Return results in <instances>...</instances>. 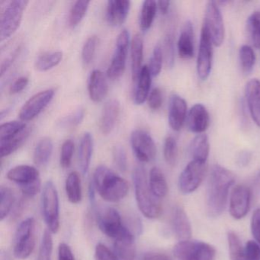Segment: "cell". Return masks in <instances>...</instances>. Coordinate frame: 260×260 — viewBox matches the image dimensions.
<instances>
[{"label":"cell","mask_w":260,"mask_h":260,"mask_svg":"<svg viewBox=\"0 0 260 260\" xmlns=\"http://www.w3.org/2000/svg\"><path fill=\"white\" fill-rule=\"evenodd\" d=\"M235 182L232 172L220 165L211 168L206 194L207 212L211 217L221 215L226 208L229 190Z\"/></svg>","instance_id":"6da1fadb"},{"label":"cell","mask_w":260,"mask_h":260,"mask_svg":"<svg viewBox=\"0 0 260 260\" xmlns=\"http://www.w3.org/2000/svg\"><path fill=\"white\" fill-rule=\"evenodd\" d=\"M92 185L100 197L110 203L123 200L129 191L127 181L104 165L95 169Z\"/></svg>","instance_id":"7a4b0ae2"},{"label":"cell","mask_w":260,"mask_h":260,"mask_svg":"<svg viewBox=\"0 0 260 260\" xmlns=\"http://www.w3.org/2000/svg\"><path fill=\"white\" fill-rule=\"evenodd\" d=\"M133 180L137 205L141 214L148 219L159 218L162 214V203L152 192L142 166H138L134 170Z\"/></svg>","instance_id":"3957f363"},{"label":"cell","mask_w":260,"mask_h":260,"mask_svg":"<svg viewBox=\"0 0 260 260\" xmlns=\"http://www.w3.org/2000/svg\"><path fill=\"white\" fill-rule=\"evenodd\" d=\"M26 0H11L1 3L0 40L4 42L11 37L19 28L24 12L28 4Z\"/></svg>","instance_id":"277c9868"},{"label":"cell","mask_w":260,"mask_h":260,"mask_svg":"<svg viewBox=\"0 0 260 260\" xmlns=\"http://www.w3.org/2000/svg\"><path fill=\"white\" fill-rule=\"evenodd\" d=\"M7 179L20 186L25 198H34L42 189L40 174L36 167L28 165H19L9 170Z\"/></svg>","instance_id":"5b68a950"},{"label":"cell","mask_w":260,"mask_h":260,"mask_svg":"<svg viewBox=\"0 0 260 260\" xmlns=\"http://www.w3.org/2000/svg\"><path fill=\"white\" fill-rule=\"evenodd\" d=\"M36 244V223L34 217H28L19 223L13 243V254L16 258H28L35 250Z\"/></svg>","instance_id":"8992f818"},{"label":"cell","mask_w":260,"mask_h":260,"mask_svg":"<svg viewBox=\"0 0 260 260\" xmlns=\"http://www.w3.org/2000/svg\"><path fill=\"white\" fill-rule=\"evenodd\" d=\"M42 211L48 231L57 234L60 224V202L56 185L51 180L47 181L43 187Z\"/></svg>","instance_id":"52a82bcc"},{"label":"cell","mask_w":260,"mask_h":260,"mask_svg":"<svg viewBox=\"0 0 260 260\" xmlns=\"http://www.w3.org/2000/svg\"><path fill=\"white\" fill-rule=\"evenodd\" d=\"M173 254L178 260H214L216 250L209 243L188 240L176 243Z\"/></svg>","instance_id":"ba28073f"},{"label":"cell","mask_w":260,"mask_h":260,"mask_svg":"<svg viewBox=\"0 0 260 260\" xmlns=\"http://www.w3.org/2000/svg\"><path fill=\"white\" fill-rule=\"evenodd\" d=\"M207 172V162L191 160L185 167L179 178V191L184 194L194 192L202 184Z\"/></svg>","instance_id":"9c48e42d"},{"label":"cell","mask_w":260,"mask_h":260,"mask_svg":"<svg viewBox=\"0 0 260 260\" xmlns=\"http://www.w3.org/2000/svg\"><path fill=\"white\" fill-rule=\"evenodd\" d=\"M130 44V33L127 30H123L118 35L115 52L108 68L107 77L111 80H118L124 74Z\"/></svg>","instance_id":"30bf717a"},{"label":"cell","mask_w":260,"mask_h":260,"mask_svg":"<svg viewBox=\"0 0 260 260\" xmlns=\"http://www.w3.org/2000/svg\"><path fill=\"white\" fill-rule=\"evenodd\" d=\"M203 25L209 32L213 45L221 46L225 38L224 24L220 9L214 1H209L207 4Z\"/></svg>","instance_id":"8fae6325"},{"label":"cell","mask_w":260,"mask_h":260,"mask_svg":"<svg viewBox=\"0 0 260 260\" xmlns=\"http://www.w3.org/2000/svg\"><path fill=\"white\" fill-rule=\"evenodd\" d=\"M131 144L135 156L142 162H149L156 157V146L150 134L141 129L131 135Z\"/></svg>","instance_id":"7c38bea8"},{"label":"cell","mask_w":260,"mask_h":260,"mask_svg":"<svg viewBox=\"0 0 260 260\" xmlns=\"http://www.w3.org/2000/svg\"><path fill=\"white\" fill-rule=\"evenodd\" d=\"M213 45L208 29L205 25H202L196 64L198 76L202 80H206L211 74L213 62Z\"/></svg>","instance_id":"4fadbf2b"},{"label":"cell","mask_w":260,"mask_h":260,"mask_svg":"<svg viewBox=\"0 0 260 260\" xmlns=\"http://www.w3.org/2000/svg\"><path fill=\"white\" fill-rule=\"evenodd\" d=\"M54 93V89H47L38 92L28 99L19 112V117L21 121L23 122L31 121L39 116L52 101Z\"/></svg>","instance_id":"5bb4252c"},{"label":"cell","mask_w":260,"mask_h":260,"mask_svg":"<svg viewBox=\"0 0 260 260\" xmlns=\"http://www.w3.org/2000/svg\"><path fill=\"white\" fill-rule=\"evenodd\" d=\"M251 191L244 185L234 187L230 199V214L236 220L243 218L250 208Z\"/></svg>","instance_id":"9a60e30c"},{"label":"cell","mask_w":260,"mask_h":260,"mask_svg":"<svg viewBox=\"0 0 260 260\" xmlns=\"http://www.w3.org/2000/svg\"><path fill=\"white\" fill-rule=\"evenodd\" d=\"M100 231L110 238L115 239L124 229L121 214L114 208H106L101 211L97 218Z\"/></svg>","instance_id":"2e32d148"},{"label":"cell","mask_w":260,"mask_h":260,"mask_svg":"<svg viewBox=\"0 0 260 260\" xmlns=\"http://www.w3.org/2000/svg\"><path fill=\"white\" fill-rule=\"evenodd\" d=\"M113 252L117 260H135L136 258L135 237L127 228H124L114 239Z\"/></svg>","instance_id":"e0dca14e"},{"label":"cell","mask_w":260,"mask_h":260,"mask_svg":"<svg viewBox=\"0 0 260 260\" xmlns=\"http://www.w3.org/2000/svg\"><path fill=\"white\" fill-rule=\"evenodd\" d=\"M170 223L172 230L179 241L190 240L192 234L191 225L185 210L182 207L176 206L173 208Z\"/></svg>","instance_id":"ac0fdd59"},{"label":"cell","mask_w":260,"mask_h":260,"mask_svg":"<svg viewBox=\"0 0 260 260\" xmlns=\"http://www.w3.org/2000/svg\"><path fill=\"white\" fill-rule=\"evenodd\" d=\"M210 116L206 108L200 103L194 105L187 115V126L192 133L203 134L209 127Z\"/></svg>","instance_id":"d6986e66"},{"label":"cell","mask_w":260,"mask_h":260,"mask_svg":"<svg viewBox=\"0 0 260 260\" xmlns=\"http://www.w3.org/2000/svg\"><path fill=\"white\" fill-rule=\"evenodd\" d=\"M187 118V103L185 100L178 95H173L169 106L168 119L170 127L179 132L183 127Z\"/></svg>","instance_id":"ffe728a7"},{"label":"cell","mask_w":260,"mask_h":260,"mask_svg":"<svg viewBox=\"0 0 260 260\" xmlns=\"http://www.w3.org/2000/svg\"><path fill=\"white\" fill-rule=\"evenodd\" d=\"M245 96L249 113L255 124L260 127V81L249 80L245 88Z\"/></svg>","instance_id":"44dd1931"},{"label":"cell","mask_w":260,"mask_h":260,"mask_svg":"<svg viewBox=\"0 0 260 260\" xmlns=\"http://www.w3.org/2000/svg\"><path fill=\"white\" fill-rule=\"evenodd\" d=\"M89 98L94 103H101L109 92L107 79L102 71L95 70L91 73L88 83Z\"/></svg>","instance_id":"7402d4cb"},{"label":"cell","mask_w":260,"mask_h":260,"mask_svg":"<svg viewBox=\"0 0 260 260\" xmlns=\"http://www.w3.org/2000/svg\"><path fill=\"white\" fill-rule=\"evenodd\" d=\"M120 109L121 106L119 101L116 99L109 100L105 105L100 123V130L103 135H109L115 128L119 117Z\"/></svg>","instance_id":"603a6c76"},{"label":"cell","mask_w":260,"mask_h":260,"mask_svg":"<svg viewBox=\"0 0 260 260\" xmlns=\"http://www.w3.org/2000/svg\"><path fill=\"white\" fill-rule=\"evenodd\" d=\"M131 9L130 1L124 0H110L107 3V20L112 26L122 25L129 14Z\"/></svg>","instance_id":"cb8c5ba5"},{"label":"cell","mask_w":260,"mask_h":260,"mask_svg":"<svg viewBox=\"0 0 260 260\" xmlns=\"http://www.w3.org/2000/svg\"><path fill=\"white\" fill-rule=\"evenodd\" d=\"M178 52L181 58L188 60L194 56V30L190 21L182 27L177 43Z\"/></svg>","instance_id":"d4e9b609"},{"label":"cell","mask_w":260,"mask_h":260,"mask_svg":"<svg viewBox=\"0 0 260 260\" xmlns=\"http://www.w3.org/2000/svg\"><path fill=\"white\" fill-rule=\"evenodd\" d=\"M93 152V138L89 132L83 134L79 145V166L83 175L89 171Z\"/></svg>","instance_id":"484cf974"},{"label":"cell","mask_w":260,"mask_h":260,"mask_svg":"<svg viewBox=\"0 0 260 260\" xmlns=\"http://www.w3.org/2000/svg\"><path fill=\"white\" fill-rule=\"evenodd\" d=\"M131 55H132V78L136 82L142 69L144 57V42L140 35H135L131 42Z\"/></svg>","instance_id":"4316f807"},{"label":"cell","mask_w":260,"mask_h":260,"mask_svg":"<svg viewBox=\"0 0 260 260\" xmlns=\"http://www.w3.org/2000/svg\"><path fill=\"white\" fill-rule=\"evenodd\" d=\"M151 74L147 66H144L140 73L137 80L136 89H135L134 101L136 105H142L145 103L150 95L151 86Z\"/></svg>","instance_id":"83f0119b"},{"label":"cell","mask_w":260,"mask_h":260,"mask_svg":"<svg viewBox=\"0 0 260 260\" xmlns=\"http://www.w3.org/2000/svg\"><path fill=\"white\" fill-rule=\"evenodd\" d=\"M31 133V129L27 127L20 133L8 138L0 141V155L1 158L10 156L16 152L28 139Z\"/></svg>","instance_id":"f1b7e54d"},{"label":"cell","mask_w":260,"mask_h":260,"mask_svg":"<svg viewBox=\"0 0 260 260\" xmlns=\"http://www.w3.org/2000/svg\"><path fill=\"white\" fill-rule=\"evenodd\" d=\"M148 182L152 192L158 199H162L168 194V183L160 169L158 167H153L150 170Z\"/></svg>","instance_id":"f546056e"},{"label":"cell","mask_w":260,"mask_h":260,"mask_svg":"<svg viewBox=\"0 0 260 260\" xmlns=\"http://www.w3.org/2000/svg\"><path fill=\"white\" fill-rule=\"evenodd\" d=\"M189 152L193 160L207 162L210 152L208 137L205 134L196 135L191 141Z\"/></svg>","instance_id":"4dcf8cb0"},{"label":"cell","mask_w":260,"mask_h":260,"mask_svg":"<svg viewBox=\"0 0 260 260\" xmlns=\"http://www.w3.org/2000/svg\"><path fill=\"white\" fill-rule=\"evenodd\" d=\"M65 191L68 201L72 204H79L83 199L81 179L77 172L68 175L65 183Z\"/></svg>","instance_id":"1f68e13d"},{"label":"cell","mask_w":260,"mask_h":260,"mask_svg":"<svg viewBox=\"0 0 260 260\" xmlns=\"http://www.w3.org/2000/svg\"><path fill=\"white\" fill-rule=\"evenodd\" d=\"M52 141L51 138H44L38 142L34 153H33V161L38 167H43L49 162L53 153Z\"/></svg>","instance_id":"d6a6232c"},{"label":"cell","mask_w":260,"mask_h":260,"mask_svg":"<svg viewBox=\"0 0 260 260\" xmlns=\"http://www.w3.org/2000/svg\"><path fill=\"white\" fill-rule=\"evenodd\" d=\"M62 59L63 53L61 51L44 53L39 56L35 63V67L37 71L45 72L57 66L61 62Z\"/></svg>","instance_id":"836d02e7"},{"label":"cell","mask_w":260,"mask_h":260,"mask_svg":"<svg viewBox=\"0 0 260 260\" xmlns=\"http://www.w3.org/2000/svg\"><path fill=\"white\" fill-rule=\"evenodd\" d=\"M157 10V2L153 0H146L141 8L140 26L143 31H147L153 25Z\"/></svg>","instance_id":"e575fe53"},{"label":"cell","mask_w":260,"mask_h":260,"mask_svg":"<svg viewBox=\"0 0 260 260\" xmlns=\"http://www.w3.org/2000/svg\"><path fill=\"white\" fill-rule=\"evenodd\" d=\"M0 200V220L3 221L8 217L14 205L15 196L13 190L7 186H1Z\"/></svg>","instance_id":"d590c367"},{"label":"cell","mask_w":260,"mask_h":260,"mask_svg":"<svg viewBox=\"0 0 260 260\" xmlns=\"http://www.w3.org/2000/svg\"><path fill=\"white\" fill-rule=\"evenodd\" d=\"M90 1H77L73 5L69 15V25L71 28H75L81 22L86 14Z\"/></svg>","instance_id":"8d00e7d4"},{"label":"cell","mask_w":260,"mask_h":260,"mask_svg":"<svg viewBox=\"0 0 260 260\" xmlns=\"http://www.w3.org/2000/svg\"><path fill=\"white\" fill-rule=\"evenodd\" d=\"M240 66L246 75L250 74L255 63V55L253 49L249 45H243L239 51Z\"/></svg>","instance_id":"74e56055"},{"label":"cell","mask_w":260,"mask_h":260,"mask_svg":"<svg viewBox=\"0 0 260 260\" xmlns=\"http://www.w3.org/2000/svg\"><path fill=\"white\" fill-rule=\"evenodd\" d=\"M228 241L231 260H245L244 246L242 245L239 236L234 231H229L228 234Z\"/></svg>","instance_id":"f35d334b"},{"label":"cell","mask_w":260,"mask_h":260,"mask_svg":"<svg viewBox=\"0 0 260 260\" xmlns=\"http://www.w3.org/2000/svg\"><path fill=\"white\" fill-rule=\"evenodd\" d=\"M85 110L79 107L74 112H71L66 116L60 118L57 122V127L61 129H72L81 124L84 118Z\"/></svg>","instance_id":"ab89813d"},{"label":"cell","mask_w":260,"mask_h":260,"mask_svg":"<svg viewBox=\"0 0 260 260\" xmlns=\"http://www.w3.org/2000/svg\"><path fill=\"white\" fill-rule=\"evenodd\" d=\"M247 27L252 45L260 48V12H254L248 18Z\"/></svg>","instance_id":"60d3db41"},{"label":"cell","mask_w":260,"mask_h":260,"mask_svg":"<svg viewBox=\"0 0 260 260\" xmlns=\"http://www.w3.org/2000/svg\"><path fill=\"white\" fill-rule=\"evenodd\" d=\"M26 124L23 121H13L4 123L0 126V141L8 139L26 128Z\"/></svg>","instance_id":"b9f144b4"},{"label":"cell","mask_w":260,"mask_h":260,"mask_svg":"<svg viewBox=\"0 0 260 260\" xmlns=\"http://www.w3.org/2000/svg\"><path fill=\"white\" fill-rule=\"evenodd\" d=\"M53 238L51 233L45 230L39 248L38 260H52Z\"/></svg>","instance_id":"7bdbcfd3"},{"label":"cell","mask_w":260,"mask_h":260,"mask_svg":"<svg viewBox=\"0 0 260 260\" xmlns=\"http://www.w3.org/2000/svg\"><path fill=\"white\" fill-rule=\"evenodd\" d=\"M164 60V51L160 44H157L153 49L151 58L150 60L149 70L152 77H156L160 74Z\"/></svg>","instance_id":"ee69618b"},{"label":"cell","mask_w":260,"mask_h":260,"mask_svg":"<svg viewBox=\"0 0 260 260\" xmlns=\"http://www.w3.org/2000/svg\"><path fill=\"white\" fill-rule=\"evenodd\" d=\"M164 156L166 162L170 166H175L178 158V146L173 137L166 138L164 146Z\"/></svg>","instance_id":"f6af8a7d"},{"label":"cell","mask_w":260,"mask_h":260,"mask_svg":"<svg viewBox=\"0 0 260 260\" xmlns=\"http://www.w3.org/2000/svg\"><path fill=\"white\" fill-rule=\"evenodd\" d=\"M98 43L99 38L95 36H90L85 42L82 50V60L84 64H89L93 60Z\"/></svg>","instance_id":"bcb514c9"},{"label":"cell","mask_w":260,"mask_h":260,"mask_svg":"<svg viewBox=\"0 0 260 260\" xmlns=\"http://www.w3.org/2000/svg\"><path fill=\"white\" fill-rule=\"evenodd\" d=\"M164 57H165L166 63L168 68H172L174 65L175 50L174 38L172 33H167L164 39Z\"/></svg>","instance_id":"7dc6e473"},{"label":"cell","mask_w":260,"mask_h":260,"mask_svg":"<svg viewBox=\"0 0 260 260\" xmlns=\"http://www.w3.org/2000/svg\"><path fill=\"white\" fill-rule=\"evenodd\" d=\"M74 152V144L71 140H67L63 142L60 152V164L62 168L68 169L72 162Z\"/></svg>","instance_id":"c3c4849f"},{"label":"cell","mask_w":260,"mask_h":260,"mask_svg":"<svg viewBox=\"0 0 260 260\" xmlns=\"http://www.w3.org/2000/svg\"><path fill=\"white\" fill-rule=\"evenodd\" d=\"M112 157L115 167L121 172H125L127 168V157L125 150L122 146H115L112 150Z\"/></svg>","instance_id":"681fc988"},{"label":"cell","mask_w":260,"mask_h":260,"mask_svg":"<svg viewBox=\"0 0 260 260\" xmlns=\"http://www.w3.org/2000/svg\"><path fill=\"white\" fill-rule=\"evenodd\" d=\"M245 260H260V246L256 241L249 240L244 246Z\"/></svg>","instance_id":"f907efd6"},{"label":"cell","mask_w":260,"mask_h":260,"mask_svg":"<svg viewBox=\"0 0 260 260\" xmlns=\"http://www.w3.org/2000/svg\"><path fill=\"white\" fill-rule=\"evenodd\" d=\"M148 106L153 111L159 110L162 105V93L159 88H154L149 95Z\"/></svg>","instance_id":"816d5d0a"},{"label":"cell","mask_w":260,"mask_h":260,"mask_svg":"<svg viewBox=\"0 0 260 260\" xmlns=\"http://www.w3.org/2000/svg\"><path fill=\"white\" fill-rule=\"evenodd\" d=\"M95 260H117L113 251L103 243H98L95 249Z\"/></svg>","instance_id":"f5cc1de1"},{"label":"cell","mask_w":260,"mask_h":260,"mask_svg":"<svg viewBox=\"0 0 260 260\" xmlns=\"http://www.w3.org/2000/svg\"><path fill=\"white\" fill-rule=\"evenodd\" d=\"M251 231L255 241L260 245V208L255 210L251 219Z\"/></svg>","instance_id":"db71d44e"},{"label":"cell","mask_w":260,"mask_h":260,"mask_svg":"<svg viewBox=\"0 0 260 260\" xmlns=\"http://www.w3.org/2000/svg\"><path fill=\"white\" fill-rule=\"evenodd\" d=\"M58 260H76L72 249L66 243H60L59 245Z\"/></svg>","instance_id":"11a10c76"},{"label":"cell","mask_w":260,"mask_h":260,"mask_svg":"<svg viewBox=\"0 0 260 260\" xmlns=\"http://www.w3.org/2000/svg\"><path fill=\"white\" fill-rule=\"evenodd\" d=\"M28 84V78L26 77H21L18 78L10 86V94H17L25 89Z\"/></svg>","instance_id":"9f6ffc18"},{"label":"cell","mask_w":260,"mask_h":260,"mask_svg":"<svg viewBox=\"0 0 260 260\" xmlns=\"http://www.w3.org/2000/svg\"><path fill=\"white\" fill-rule=\"evenodd\" d=\"M141 260H171L167 254L158 252H148L144 253Z\"/></svg>","instance_id":"6f0895ef"},{"label":"cell","mask_w":260,"mask_h":260,"mask_svg":"<svg viewBox=\"0 0 260 260\" xmlns=\"http://www.w3.org/2000/svg\"><path fill=\"white\" fill-rule=\"evenodd\" d=\"M251 159V154L249 152H243L238 157V162L240 166H246Z\"/></svg>","instance_id":"680465c9"},{"label":"cell","mask_w":260,"mask_h":260,"mask_svg":"<svg viewBox=\"0 0 260 260\" xmlns=\"http://www.w3.org/2000/svg\"><path fill=\"white\" fill-rule=\"evenodd\" d=\"M170 1H159L157 2V9H159L161 14L166 15L168 13L169 9H170Z\"/></svg>","instance_id":"91938a15"},{"label":"cell","mask_w":260,"mask_h":260,"mask_svg":"<svg viewBox=\"0 0 260 260\" xmlns=\"http://www.w3.org/2000/svg\"><path fill=\"white\" fill-rule=\"evenodd\" d=\"M254 185H255V192H256L258 196H260V171L258 172L256 177H255Z\"/></svg>","instance_id":"94428289"}]
</instances>
